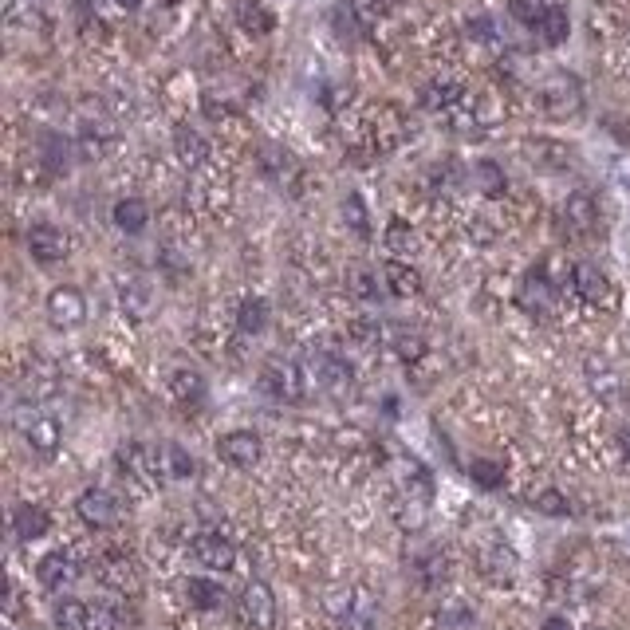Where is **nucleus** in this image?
I'll return each mask as SVG.
<instances>
[{
  "mask_svg": "<svg viewBox=\"0 0 630 630\" xmlns=\"http://www.w3.org/2000/svg\"><path fill=\"white\" fill-rule=\"evenodd\" d=\"M308 386H312L308 367H300V363H292V359H272V363H264V371H260V390H264L272 402L300 406V402L308 398Z\"/></svg>",
  "mask_w": 630,
  "mask_h": 630,
  "instance_id": "obj_1",
  "label": "nucleus"
},
{
  "mask_svg": "<svg viewBox=\"0 0 630 630\" xmlns=\"http://www.w3.org/2000/svg\"><path fill=\"white\" fill-rule=\"evenodd\" d=\"M512 16L532 28L544 44H560L567 36V12L556 0H512Z\"/></svg>",
  "mask_w": 630,
  "mask_h": 630,
  "instance_id": "obj_2",
  "label": "nucleus"
},
{
  "mask_svg": "<svg viewBox=\"0 0 630 630\" xmlns=\"http://www.w3.org/2000/svg\"><path fill=\"white\" fill-rule=\"evenodd\" d=\"M323 607H327V615L335 619V623H343V627H355V630H367L371 627V615H375V603H371V595L367 591H359V587H327L323 591Z\"/></svg>",
  "mask_w": 630,
  "mask_h": 630,
  "instance_id": "obj_3",
  "label": "nucleus"
},
{
  "mask_svg": "<svg viewBox=\"0 0 630 630\" xmlns=\"http://www.w3.org/2000/svg\"><path fill=\"white\" fill-rule=\"evenodd\" d=\"M119 465H123V473L130 477V481H138V485H146V489H154V485L170 481V477H166V457H162V449L142 445V441H130V445H123Z\"/></svg>",
  "mask_w": 630,
  "mask_h": 630,
  "instance_id": "obj_4",
  "label": "nucleus"
},
{
  "mask_svg": "<svg viewBox=\"0 0 630 630\" xmlns=\"http://www.w3.org/2000/svg\"><path fill=\"white\" fill-rule=\"evenodd\" d=\"M237 619L249 630H272L276 627V595L268 591V583L252 579L237 595Z\"/></svg>",
  "mask_w": 630,
  "mask_h": 630,
  "instance_id": "obj_5",
  "label": "nucleus"
},
{
  "mask_svg": "<svg viewBox=\"0 0 630 630\" xmlns=\"http://www.w3.org/2000/svg\"><path fill=\"white\" fill-rule=\"evenodd\" d=\"M16 430H20V438L28 441L36 453H44V457H52L63 441L60 422H56L52 414H44V410H32V406H24V410L16 414Z\"/></svg>",
  "mask_w": 630,
  "mask_h": 630,
  "instance_id": "obj_6",
  "label": "nucleus"
},
{
  "mask_svg": "<svg viewBox=\"0 0 630 630\" xmlns=\"http://www.w3.org/2000/svg\"><path fill=\"white\" fill-rule=\"evenodd\" d=\"M95 579L103 583V587H111V591H119V595H134L138 591V564L126 556V552H119V548H111V552H99L95 556Z\"/></svg>",
  "mask_w": 630,
  "mask_h": 630,
  "instance_id": "obj_7",
  "label": "nucleus"
},
{
  "mask_svg": "<svg viewBox=\"0 0 630 630\" xmlns=\"http://www.w3.org/2000/svg\"><path fill=\"white\" fill-rule=\"evenodd\" d=\"M308 375H312L315 386L327 390V394H347V390L355 386V375H351L347 359L335 355V351H312V359H308Z\"/></svg>",
  "mask_w": 630,
  "mask_h": 630,
  "instance_id": "obj_8",
  "label": "nucleus"
},
{
  "mask_svg": "<svg viewBox=\"0 0 630 630\" xmlns=\"http://www.w3.org/2000/svg\"><path fill=\"white\" fill-rule=\"evenodd\" d=\"M75 516L87 524V528H115L119 516H123V504L115 493L107 489H83L75 497Z\"/></svg>",
  "mask_w": 630,
  "mask_h": 630,
  "instance_id": "obj_9",
  "label": "nucleus"
},
{
  "mask_svg": "<svg viewBox=\"0 0 630 630\" xmlns=\"http://www.w3.org/2000/svg\"><path fill=\"white\" fill-rule=\"evenodd\" d=\"M477 567H481V575L489 579V583H512L516 579V571H520V560H516V552L504 544L501 536H489L481 548H477Z\"/></svg>",
  "mask_w": 630,
  "mask_h": 630,
  "instance_id": "obj_10",
  "label": "nucleus"
},
{
  "mask_svg": "<svg viewBox=\"0 0 630 630\" xmlns=\"http://www.w3.org/2000/svg\"><path fill=\"white\" fill-rule=\"evenodd\" d=\"M540 107L552 115V119H571L579 107H583V91L575 83V75H552L544 87H540Z\"/></svg>",
  "mask_w": 630,
  "mask_h": 630,
  "instance_id": "obj_11",
  "label": "nucleus"
},
{
  "mask_svg": "<svg viewBox=\"0 0 630 630\" xmlns=\"http://www.w3.org/2000/svg\"><path fill=\"white\" fill-rule=\"evenodd\" d=\"M79 575H83V564H79L71 552H63V548L48 552V556L36 564V579H40V587H44V591H52V595H60V591H67V587H75V583H79Z\"/></svg>",
  "mask_w": 630,
  "mask_h": 630,
  "instance_id": "obj_12",
  "label": "nucleus"
},
{
  "mask_svg": "<svg viewBox=\"0 0 630 630\" xmlns=\"http://www.w3.org/2000/svg\"><path fill=\"white\" fill-rule=\"evenodd\" d=\"M189 556L201 567H209V571H229L237 564V544L229 536H221V532H197L189 540Z\"/></svg>",
  "mask_w": 630,
  "mask_h": 630,
  "instance_id": "obj_13",
  "label": "nucleus"
},
{
  "mask_svg": "<svg viewBox=\"0 0 630 630\" xmlns=\"http://www.w3.org/2000/svg\"><path fill=\"white\" fill-rule=\"evenodd\" d=\"M571 292L591 308H611L615 288L595 264H571Z\"/></svg>",
  "mask_w": 630,
  "mask_h": 630,
  "instance_id": "obj_14",
  "label": "nucleus"
},
{
  "mask_svg": "<svg viewBox=\"0 0 630 630\" xmlns=\"http://www.w3.org/2000/svg\"><path fill=\"white\" fill-rule=\"evenodd\" d=\"M516 304L532 315H548L552 308H556V280H552L544 268H532V272L520 280Z\"/></svg>",
  "mask_w": 630,
  "mask_h": 630,
  "instance_id": "obj_15",
  "label": "nucleus"
},
{
  "mask_svg": "<svg viewBox=\"0 0 630 630\" xmlns=\"http://www.w3.org/2000/svg\"><path fill=\"white\" fill-rule=\"evenodd\" d=\"M83 319H87V300H83L79 288L63 284V288H56V292L48 296V323H52L56 331H75Z\"/></svg>",
  "mask_w": 630,
  "mask_h": 630,
  "instance_id": "obj_16",
  "label": "nucleus"
},
{
  "mask_svg": "<svg viewBox=\"0 0 630 630\" xmlns=\"http://www.w3.org/2000/svg\"><path fill=\"white\" fill-rule=\"evenodd\" d=\"M28 252H32V260H40V264H60L63 256L71 252V241H67L63 229L40 221V225L28 229Z\"/></svg>",
  "mask_w": 630,
  "mask_h": 630,
  "instance_id": "obj_17",
  "label": "nucleus"
},
{
  "mask_svg": "<svg viewBox=\"0 0 630 630\" xmlns=\"http://www.w3.org/2000/svg\"><path fill=\"white\" fill-rule=\"evenodd\" d=\"M217 453H221V461L233 465V469H252V465L260 461L264 445H260V438H256L252 430H233V434H225V438L217 441Z\"/></svg>",
  "mask_w": 630,
  "mask_h": 630,
  "instance_id": "obj_18",
  "label": "nucleus"
},
{
  "mask_svg": "<svg viewBox=\"0 0 630 630\" xmlns=\"http://www.w3.org/2000/svg\"><path fill=\"white\" fill-rule=\"evenodd\" d=\"M564 225L571 237H591L599 229V205L591 193H571L564 201Z\"/></svg>",
  "mask_w": 630,
  "mask_h": 630,
  "instance_id": "obj_19",
  "label": "nucleus"
},
{
  "mask_svg": "<svg viewBox=\"0 0 630 630\" xmlns=\"http://www.w3.org/2000/svg\"><path fill=\"white\" fill-rule=\"evenodd\" d=\"M166 386H170V394H174L182 406H197V402H205V394H209L205 375H201L197 367H186V363H174V367H170Z\"/></svg>",
  "mask_w": 630,
  "mask_h": 630,
  "instance_id": "obj_20",
  "label": "nucleus"
},
{
  "mask_svg": "<svg viewBox=\"0 0 630 630\" xmlns=\"http://www.w3.org/2000/svg\"><path fill=\"white\" fill-rule=\"evenodd\" d=\"M186 603L193 611H221L229 603V591L209 575H193L186 579Z\"/></svg>",
  "mask_w": 630,
  "mask_h": 630,
  "instance_id": "obj_21",
  "label": "nucleus"
},
{
  "mask_svg": "<svg viewBox=\"0 0 630 630\" xmlns=\"http://www.w3.org/2000/svg\"><path fill=\"white\" fill-rule=\"evenodd\" d=\"M382 280H386L390 296H398V300H410V296H418V292H422V276H418V268H414V264H406V260H386Z\"/></svg>",
  "mask_w": 630,
  "mask_h": 630,
  "instance_id": "obj_22",
  "label": "nucleus"
},
{
  "mask_svg": "<svg viewBox=\"0 0 630 630\" xmlns=\"http://www.w3.org/2000/svg\"><path fill=\"white\" fill-rule=\"evenodd\" d=\"M260 166H264V174L276 182V186L292 189L296 193V182H300V166H296V158L288 154V150H276V146H268L264 154H260Z\"/></svg>",
  "mask_w": 630,
  "mask_h": 630,
  "instance_id": "obj_23",
  "label": "nucleus"
},
{
  "mask_svg": "<svg viewBox=\"0 0 630 630\" xmlns=\"http://www.w3.org/2000/svg\"><path fill=\"white\" fill-rule=\"evenodd\" d=\"M52 623L60 630H95V611H91V603L63 595L60 603L52 607Z\"/></svg>",
  "mask_w": 630,
  "mask_h": 630,
  "instance_id": "obj_24",
  "label": "nucleus"
},
{
  "mask_svg": "<svg viewBox=\"0 0 630 630\" xmlns=\"http://www.w3.org/2000/svg\"><path fill=\"white\" fill-rule=\"evenodd\" d=\"M48 512L40 508V504H20L16 512H12V532H16V540H24V544H32V540H40L44 532H48Z\"/></svg>",
  "mask_w": 630,
  "mask_h": 630,
  "instance_id": "obj_25",
  "label": "nucleus"
},
{
  "mask_svg": "<svg viewBox=\"0 0 630 630\" xmlns=\"http://www.w3.org/2000/svg\"><path fill=\"white\" fill-rule=\"evenodd\" d=\"M115 225L130 233V237H138V233H146V225H150V209H146V201H138V197H123L119 205H115Z\"/></svg>",
  "mask_w": 630,
  "mask_h": 630,
  "instance_id": "obj_26",
  "label": "nucleus"
},
{
  "mask_svg": "<svg viewBox=\"0 0 630 630\" xmlns=\"http://www.w3.org/2000/svg\"><path fill=\"white\" fill-rule=\"evenodd\" d=\"M414 571H418L422 587H430V591H434V587H441V583H445V575H449V560H445V552L430 548V552H422V556H418Z\"/></svg>",
  "mask_w": 630,
  "mask_h": 630,
  "instance_id": "obj_27",
  "label": "nucleus"
},
{
  "mask_svg": "<svg viewBox=\"0 0 630 630\" xmlns=\"http://www.w3.org/2000/svg\"><path fill=\"white\" fill-rule=\"evenodd\" d=\"M174 146H178V158H182L186 166H201V162L209 158V146H205V138H201L193 126H178Z\"/></svg>",
  "mask_w": 630,
  "mask_h": 630,
  "instance_id": "obj_28",
  "label": "nucleus"
},
{
  "mask_svg": "<svg viewBox=\"0 0 630 630\" xmlns=\"http://www.w3.org/2000/svg\"><path fill=\"white\" fill-rule=\"evenodd\" d=\"M162 457H166V477H170V481H189V477L197 473V461H193V453H186L178 441L162 445Z\"/></svg>",
  "mask_w": 630,
  "mask_h": 630,
  "instance_id": "obj_29",
  "label": "nucleus"
},
{
  "mask_svg": "<svg viewBox=\"0 0 630 630\" xmlns=\"http://www.w3.org/2000/svg\"><path fill=\"white\" fill-rule=\"evenodd\" d=\"M587 382H591V390H595L599 398H607V402H615V398L623 394V378L615 375L607 363H591V367H587Z\"/></svg>",
  "mask_w": 630,
  "mask_h": 630,
  "instance_id": "obj_30",
  "label": "nucleus"
},
{
  "mask_svg": "<svg viewBox=\"0 0 630 630\" xmlns=\"http://www.w3.org/2000/svg\"><path fill=\"white\" fill-rule=\"evenodd\" d=\"M264 327H268V304L260 296H249L241 304V312H237V331L241 335H260Z\"/></svg>",
  "mask_w": 630,
  "mask_h": 630,
  "instance_id": "obj_31",
  "label": "nucleus"
},
{
  "mask_svg": "<svg viewBox=\"0 0 630 630\" xmlns=\"http://www.w3.org/2000/svg\"><path fill=\"white\" fill-rule=\"evenodd\" d=\"M237 16H241V24L256 32V36H264V32H272V12L260 4V0H237Z\"/></svg>",
  "mask_w": 630,
  "mask_h": 630,
  "instance_id": "obj_32",
  "label": "nucleus"
},
{
  "mask_svg": "<svg viewBox=\"0 0 630 630\" xmlns=\"http://www.w3.org/2000/svg\"><path fill=\"white\" fill-rule=\"evenodd\" d=\"M351 296L359 300V304H378L382 300V288H378V276L371 272V268H355L351 272Z\"/></svg>",
  "mask_w": 630,
  "mask_h": 630,
  "instance_id": "obj_33",
  "label": "nucleus"
},
{
  "mask_svg": "<svg viewBox=\"0 0 630 630\" xmlns=\"http://www.w3.org/2000/svg\"><path fill=\"white\" fill-rule=\"evenodd\" d=\"M4 16H8V28H40V8L32 0H4Z\"/></svg>",
  "mask_w": 630,
  "mask_h": 630,
  "instance_id": "obj_34",
  "label": "nucleus"
},
{
  "mask_svg": "<svg viewBox=\"0 0 630 630\" xmlns=\"http://www.w3.org/2000/svg\"><path fill=\"white\" fill-rule=\"evenodd\" d=\"M382 241H386V249L394 252V256H410V252L418 249V241H414V229H410L406 221H390Z\"/></svg>",
  "mask_w": 630,
  "mask_h": 630,
  "instance_id": "obj_35",
  "label": "nucleus"
},
{
  "mask_svg": "<svg viewBox=\"0 0 630 630\" xmlns=\"http://www.w3.org/2000/svg\"><path fill=\"white\" fill-rule=\"evenodd\" d=\"M123 308L134 315V319H146V315H150V288L138 284V280L123 284Z\"/></svg>",
  "mask_w": 630,
  "mask_h": 630,
  "instance_id": "obj_36",
  "label": "nucleus"
},
{
  "mask_svg": "<svg viewBox=\"0 0 630 630\" xmlns=\"http://www.w3.org/2000/svg\"><path fill=\"white\" fill-rule=\"evenodd\" d=\"M40 154H44V162H48V170H52V174H63V170H67V154H71V146L63 142L60 134H44Z\"/></svg>",
  "mask_w": 630,
  "mask_h": 630,
  "instance_id": "obj_37",
  "label": "nucleus"
},
{
  "mask_svg": "<svg viewBox=\"0 0 630 630\" xmlns=\"http://www.w3.org/2000/svg\"><path fill=\"white\" fill-rule=\"evenodd\" d=\"M532 504H536V512H544V516H567V512H571L567 497L564 493H556V489H540V493H532Z\"/></svg>",
  "mask_w": 630,
  "mask_h": 630,
  "instance_id": "obj_38",
  "label": "nucleus"
},
{
  "mask_svg": "<svg viewBox=\"0 0 630 630\" xmlns=\"http://www.w3.org/2000/svg\"><path fill=\"white\" fill-rule=\"evenodd\" d=\"M441 630H473V611L465 603H449L441 607Z\"/></svg>",
  "mask_w": 630,
  "mask_h": 630,
  "instance_id": "obj_39",
  "label": "nucleus"
},
{
  "mask_svg": "<svg viewBox=\"0 0 630 630\" xmlns=\"http://www.w3.org/2000/svg\"><path fill=\"white\" fill-rule=\"evenodd\" d=\"M343 217H347V225H351L359 237H367V233H371V229H367V209H363L359 193H351V197L343 201Z\"/></svg>",
  "mask_w": 630,
  "mask_h": 630,
  "instance_id": "obj_40",
  "label": "nucleus"
},
{
  "mask_svg": "<svg viewBox=\"0 0 630 630\" xmlns=\"http://www.w3.org/2000/svg\"><path fill=\"white\" fill-rule=\"evenodd\" d=\"M394 347H398V355H402L406 363H418V359H422V351H426V343H422L414 331H402V335H394Z\"/></svg>",
  "mask_w": 630,
  "mask_h": 630,
  "instance_id": "obj_41",
  "label": "nucleus"
},
{
  "mask_svg": "<svg viewBox=\"0 0 630 630\" xmlns=\"http://www.w3.org/2000/svg\"><path fill=\"white\" fill-rule=\"evenodd\" d=\"M473 174L481 178V189H485V193H493V197H497V193H504V178H501V170H497L493 162H481Z\"/></svg>",
  "mask_w": 630,
  "mask_h": 630,
  "instance_id": "obj_42",
  "label": "nucleus"
},
{
  "mask_svg": "<svg viewBox=\"0 0 630 630\" xmlns=\"http://www.w3.org/2000/svg\"><path fill=\"white\" fill-rule=\"evenodd\" d=\"M351 331H355L351 339H355V343H363V347H367V343H375V335H378V327L371 323V319H355V323H351Z\"/></svg>",
  "mask_w": 630,
  "mask_h": 630,
  "instance_id": "obj_43",
  "label": "nucleus"
},
{
  "mask_svg": "<svg viewBox=\"0 0 630 630\" xmlns=\"http://www.w3.org/2000/svg\"><path fill=\"white\" fill-rule=\"evenodd\" d=\"M473 477H477V481H481L485 489H493V485L501 481V473H497V469H493L489 461H473Z\"/></svg>",
  "mask_w": 630,
  "mask_h": 630,
  "instance_id": "obj_44",
  "label": "nucleus"
},
{
  "mask_svg": "<svg viewBox=\"0 0 630 630\" xmlns=\"http://www.w3.org/2000/svg\"><path fill=\"white\" fill-rule=\"evenodd\" d=\"M544 630H575V627L567 623L564 615H552V619H544Z\"/></svg>",
  "mask_w": 630,
  "mask_h": 630,
  "instance_id": "obj_45",
  "label": "nucleus"
},
{
  "mask_svg": "<svg viewBox=\"0 0 630 630\" xmlns=\"http://www.w3.org/2000/svg\"><path fill=\"white\" fill-rule=\"evenodd\" d=\"M115 4H123V8H138L142 0H115Z\"/></svg>",
  "mask_w": 630,
  "mask_h": 630,
  "instance_id": "obj_46",
  "label": "nucleus"
}]
</instances>
